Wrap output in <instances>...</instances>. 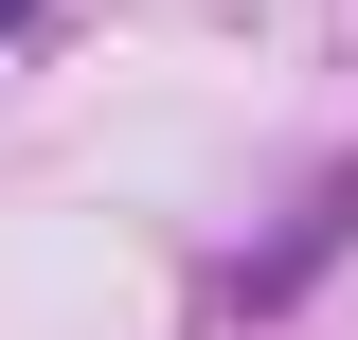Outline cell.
I'll return each instance as SVG.
<instances>
[{
    "mask_svg": "<svg viewBox=\"0 0 358 340\" xmlns=\"http://www.w3.org/2000/svg\"><path fill=\"white\" fill-rule=\"evenodd\" d=\"M0 18H36V0H0Z\"/></svg>",
    "mask_w": 358,
    "mask_h": 340,
    "instance_id": "1",
    "label": "cell"
}]
</instances>
